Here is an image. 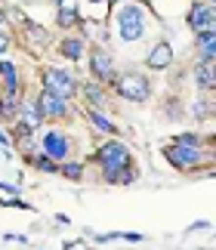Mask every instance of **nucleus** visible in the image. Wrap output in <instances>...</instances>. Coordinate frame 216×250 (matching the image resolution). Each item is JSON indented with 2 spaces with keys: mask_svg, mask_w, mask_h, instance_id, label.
Segmentation results:
<instances>
[{
  "mask_svg": "<svg viewBox=\"0 0 216 250\" xmlns=\"http://www.w3.org/2000/svg\"><path fill=\"white\" fill-rule=\"evenodd\" d=\"M161 28H164V19L158 16L154 3H149V0L111 6V16H108V31H111V37H117V41L127 43V46L151 41Z\"/></svg>",
  "mask_w": 216,
  "mask_h": 250,
  "instance_id": "nucleus-1",
  "label": "nucleus"
},
{
  "mask_svg": "<svg viewBox=\"0 0 216 250\" xmlns=\"http://www.w3.org/2000/svg\"><path fill=\"white\" fill-rule=\"evenodd\" d=\"M86 164H96V170H130L136 167V155L121 136L102 139L90 158H84Z\"/></svg>",
  "mask_w": 216,
  "mask_h": 250,
  "instance_id": "nucleus-2",
  "label": "nucleus"
},
{
  "mask_svg": "<svg viewBox=\"0 0 216 250\" xmlns=\"http://www.w3.org/2000/svg\"><path fill=\"white\" fill-rule=\"evenodd\" d=\"M161 155L176 173H185V176H201V173L210 170L207 158H204V142L201 146H176V142H164Z\"/></svg>",
  "mask_w": 216,
  "mask_h": 250,
  "instance_id": "nucleus-3",
  "label": "nucleus"
},
{
  "mask_svg": "<svg viewBox=\"0 0 216 250\" xmlns=\"http://www.w3.org/2000/svg\"><path fill=\"white\" fill-rule=\"evenodd\" d=\"M111 93L124 102H133V105H142L154 96V81L149 78V71H139V68H130V71H117V78L111 83Z\"/></svg>",
  "mask_w": 216,
  "mask_h": 250,
  "instance_id": "nucleus-4",
  "label": "nucleus"
},
{
  "mask_svg": "<svg viewBox=\"0 0 216 250\" xmlns=\"http://www.w3.org/2000/svg\"><path fill=\"white\" fill-rule=\"evenodd\" d=\"M37 78H41V90L53 93V96H62V99H68V102L77 99L81 78H77L71 68H65V65H41Z\"/></svg>",
  "mask_w": 216,
  "mask_h": 250,
  "instance_id": "nucleus-5",
  "label": "nucleus"
},
{
  "mask_svg": "<svg viewBox=\"0 0 216 250\" xmlns=\"http://www.w3.org/2000/svg\"><path fill=\"white\" fill-rule=\"evenodd\" d=\"M86 68H90V78L105 83L111 90V83L117 78V62H114V53L111 46H102V43H90L86 50Z\"/></svg>",
  "mask_w": 216,
  "mask_h": 250,
  "instance_id": "nucleus-6",
  "label": "nucleus"
},
{
  "mask_svg": "<svg viewBox=\"0 0 216 250\" xmlns=\"http://www.w3.org/2000/svg\"><path fill=\"white\" fill-rule=\"evenodd\" d=\"M37 142H41V155L53 158L56 164H65V161L74 158V139H71V133H65L62 127L43 130L41 136H37Z\"/></svg>",
  "mask_w": 216,
  "mask_h": 250,
  "instance_id": "nucleus-7",
  "label": "nucleus"
},
{
  "mask_svg": "<svg viewBox=\"0 0 216 250\" xmlns=\"http://www.w3.org/2000/svg\"><path fill=\"white\" fill-rule=\"evenodd\" d=\"M46 124V118H43V108H41V102H37V93H31V96H22V108H19V118H16V124L9 127V133L6 136L13 139V136H22V133H41V127Z\"/></svg>",
  "mask_w": 216,
  "mask_h": 250,
  "instance_id": "nucleus-8",
  "label": "nucleus"
},
{
  "mask_svg": "<svg viewBox=\"0 0 216 250\" xmlns=\"http://www.w3.org/2000/svg\"><path fill=\"white\" fill-rule=\"evenodd\" d=\"M37 102H41V108H43L46 124H68V121H74V114H77L74 102L62 99V96H53L46 90H37Z\"/></svg>",
  "mask_w": 216,
  "mask_h": 250,
  "instance_id": "nucleus-9",
  "label": "nucleus"
},
{
  "mask_svg": "<svg viewBox=\"0 0 216 250\" xmlns=\"http://www.w3.org/2000/svg\"><path fill=\"white\" fill-rule=\"evenodd\" d=\"M77 99H81V108H102V111H108V105H111V90H108L105 83L93 81V78H81Z\"/></svg>",
  "mask_w": 216,
  "mask_h": 250,
  "instance_id": "nucleus-10",
  "label": "nucleus"
},
{
  "mask_svg": "<svg viewBox=\"0 0 216 250\" xmlns=\"http://www.w3.org/2000/svg\"><path fill=\"white\" fill-rule=\"evenodd\" d=\"M145 71H170L173 65H176V53H173V43L167 41V37H158L151 46H149V53H145Z\"/></svg>",
  "mask_w": 216,
  "mask_h": 250,
  "instance_id": "nucleus-11",
  "label": "nucleus"
},
{
  "mask_svg": "<svg viewBox=\"0 0 216 250\" xmlns=\"http://www.w3.org/2000/svg\"><path fill=\"white\" fill-rule=\"evenodd\" d=\"M22 43H25V50L31 56H37V53H46L53 46V34H50V28H43L41 22L28 19L22 25Z\"/></svg>",
  "mask_w": 216,
  "mask_h": 250,
  "instance_id": "nucleus-12",
  "label": "nucleus"
},
{
  "mask_svg": "<svg viewBox=\"0 0 216 250\" xmlns=\"http://www.w3.org/2000/svg\"><path fill=\"white\" fill-rule=\"evenodd\" d=\"M86 50H90V43H86L77 31L62 34V37L56 41V56H59V59H65V62H71V65L84 62V59H86Z\"/></svg>",
  "mask_w": 216,
  "mask_h": 250,
  "instance_id": "nucleus-13",
  "label": "nucleus"
},
{
  "mask_svg": "<svg viewBox=\"0 0 216 250\" xmlns=\"http://www.w3.org/2000/svg\"><path fill=\"white\" fill-rule=\"evenodd\" d=\"M213 13H216V6H210V3H204V0H189V9H185V28H189L192 34L210 31Z\"/></svg>",
  "mask_w": 216,
  "mask_h": 250,
  "instance_id": "nucleus-14",
  "label": "nucleus"
},
{
  "mask_svg": "<svg viewBox=\"0 0 216 250\" xmlns=\"http://www.w3.org/2000/svg\"><path fill=\"white\" fill-rule=\"evenodd\" d=\"M81 114H84L86 127H90L96 136H105V139L121 136V127H117V121L108 111H102V108H81Z\"/></svg>",
  "mask_w": 216,
  "mask_h": 250,
  "instance_id": "nucleus-15",
  "label": "nucleus"
},
{
  "mask_svg": "<svg viewBox=\"0 0 216 250\" xmlns=\"http://www.w3.org/2000/svg\"><path fill=\"white\" fill-rule=\"evenodd\" d=\"M192 81H194V90H198V93L213 96L216 93V62L194 59V65H192Z\"/></svg>",
  "mask_w": 216,
  "mask_h": 250,
  "instance_id": "nucleus-16",
  "label": "nucleus"
},
{
  "mask_svg": "<svg viewBox=\"0 0 216 250\" xmlns=\"http://www.w3.org/2000/svg\"><path fill=\"white\" fill-rule=\"evenodd\" d=\"M84 25H86V19L81 16V9H77L74 3L56 6V28H62L65 34H71L74 28H84Z\"/></svg>",
  "mask_w": 216,
  "mask_h": 250,
  "instance_id": "nucleus-17",
  "label": "nucleus"
},
{
  "mask_svg": "<svg viewBox=\"0 0 216 250\" xmlns=\"http://www.w3.org/2000/svg\"><path fill=\"white\" fill-rule=\"evenodd\" d=\"M185 108H189V114H192L198 124L216 118V99H213V96H207V93H198V99H192Z\"/></svg>",
  "mask_w": 216,
  "mask_h": 250,
  "instance_id": "nucleus-18",
  "label": "nucleus"
},
{
  "mask_svg": "<svg viewBox=\"0 0 216 250\" xmlns=\"http://www.w3.org/2000/svg\"><path fill=\"white\" fill-rule=\"evenodd\" d=\"M194 37V53H198L201 62H216V34L213 31H201V34H192Z\"/></svg>",
  "mask_w": 216,
  "mask_h": 250,
  "instance_id": "nucleus-19",
  "label": "nucleus"
},
{
  "mask_svg": "<svg viewBox=\"0 0 216 250\" xmlns=\"http://www.w3.org/2000/svg\"><path fill=\"white\" fill-rule=\"evenodd\" d=\"M37 136H41V133H22V136H13V146H16L19 155H22L25 164H31L34 155L41 151V142H37Z\"/></svg>",
  "mask_w": 216,
  "mask_h": 250,
  "instance_id": "nucleus-20",
  "label": "nucleus"
},
{
  "mask_svg": "<svg viewBox=\"0 0 216 250\" xmlns=\"http://www.w3.org/2000/svg\"><path fill=\"white\" fill-rule=\"evenodd\" d=\"M19 108H22V96L0 93V124L13 127V124H16V118H19Z\"/></svg>",
  "mask_w": 216,
  "mask_h": 250,
  "instance_id": "nucleus-21",
  "label": "nucleus"
},
{
  "mask_svg": "<svg viewBox=\"0 0 216 250\" xmlns=\"http://www.w3.org/2000/svg\"><path fill=\"white\" fill-rule=\"evenodd\" d=\"M59 176L68 182H84L86 179V161L84 158H71L65 164H59Z\"/></svg>",
  "mask_w": 216,
  "mask_h": 250,
  "instance_id": "nucleus-22",
  "label": "nucleus"
},
{
  "mask_svg": "<svg viewBox=\"0 0 216 250\" xmlns=\"http://www.w3.org/2000/svg\"><path fill=\"white\" fill-rule=\"evenodd\" d=\"M0 93H13V96H25V78H22V68L0 78Z\"/></svg>",
  "mask_w": 216,
  "mask_h": 250,
  "instance_id": "nucleus-23",
  "label": "nucleus"
},
{
  "mask_svg": "<svg viewBox=\"0 0 216 250\" xmlns=\"http://www.w3.org/2000/svg\"><path fill=\"white\" fill-rule=\"evenodd\" d=\"M31 167L37 170V173H46V176H59V164L53 158H46V155H41V151H37L34 155V161H31Z\"/></svg>",
  "mask_w": 216,
  "mask_h": 250,
  "instance_id": "nucleus-24",
  "label": "nucleus"
},
{
  "mask_svg": "<svg viewBox=\"0 0 216 250\" xmlns=\"http://www.w3.org/2000/svg\"><path fill=\"white\" fill-rule=\"evenodd\" d=\"M170 142H176V146H201V142H204V133L201 130H182V133H176Z\"/></svg>",
  "mask_w": 216,
  "mask_h": 250,
  "instance_id": "nucleus-25",
  "label": "nucleus"
},
{
  "mask_svg": "<svg viewBox=\"0 0 216 250\" xmlns=\"http://www.w3.org/2000/svg\"><path fill=\"white\" fill-rule=\"evenodd\" d=\"M207 229H213V223H210V219H194V223H189V226H185V238H189V235H198V232H207Z\"/></svg>",
  "mask_w": 216,
  "mask_h": 250,
  "instance_id": "nucleus-26",
  "label": "nucleus"
},
{
  "mask_svg": "<svg viewBox=\"0 0 216 250\" xmlns=\"http://www.w3.org/2000/svg\"><path fill=\"white\" fill-rule=\"evenodd\" d=\"M0 204H3V207H16V210H25V213H34V204H28V201H22V198H3Z\"/></svg>",
  "mask_w": 216,
  "mask_h": 250,
  "instance_id": "nucleus-27",
  "label": "nucleus"
},
{
  "mask_svg": "<svg viewBox=\"0 0 216 250\" xmlns=\"http://www.w3.org/2000/svg\"><path fill=\"white\" fill-rule=\"evenodd\" d=\"M9 50H13V31L0 28V56H6Z\"/></svg>",
  "mask_w": 216,
  "mask_h": 250,
  "instance_id": "nucleus-28",
  "label": "nucleus"
},
{
  "mask_svg": "<svg viewBox=\"0 0 216 250\" xmlns=\"http://www.w3.org/2000/svg\"><path fill=\"white\" fill-rule=\"evenodd\" d=\"M13 71H19L16 59H6V56H0V78H6V74H13Z\"/></svg>",
  "mask_w": 216,
  "mask_h": 250,
  "instance_id": "nucleus-29",
  "label": "nucleus"
},
{
  "mask_svg": "<svg viewBox=\"0 0 216 250\" xmlns=\"http://www.w3.org/2000/svg\"><path fill=\"white\" fill-rule=\"evenodd\" d=\"M96 244H111V241H121V232H102V235H93Z\"/></svg>",
  "mask_w": 216,
  "mask_h": 250,
  "instance_id": "nucleus-30",
  "label": "nucleus"
},
{
  "mask_svg": "<svg viewBox=\"0 0 216 250\" xmlns=\"http://www.w3.org/2000/svg\"><path fill=\"white\" fill-rule=\"evenodd\" d=\"M9 148H13V139H9L3 130H0V151H3V158H6V161L13 158V151H9Z\"/></svg>",
  "mask_w": 216,
  "mask_h": 250,
  "instance_id": "nucleus-31",
  "label": "nucleus"
},
{
  "mask_svg": "<svg viewBox=\"0 0 216 250\" xmlns=\"http://www.w3.org/2000/svg\"><path fill=\"white\" fill-rule=\"evenodd\" d=\"M121 241H127V244H142L145 235L142 232H121Z\"/></svg>",
  "mask_w": 216,
  "mask_h": 250,
  "instance_id": "nucleus-32",
  "label": "nucleus"
},
{
  "mask_svg": "<svg viewBox=\"0 0 216 250\" xmlns=\"http://www.w3.org/2000/svg\"><path fill=\"white\" fill-rule=\"evenodd\" d=\"M6 241H9V244H13V241H16V244H28V235H16V232H9V235H6Z\"/></svg>",
  "mask_w": 216,
  "mask_h": 250,
  "instance_id": "nucleus-33",
  "label": "nucleus"
},
{
  "mask_svg": "<svg viewBox=\"0 0 216 250\" xmlns=\"http://www.w3.org/2000/svg\"><path fill=\"white\" fill-rule=\"evenodd\" d=\"M81 244H84V238H71V241L62 244V250H74V247H81Z\"/></svg>",
  "mask_w": 216,
  "mask_h": 250,
  "instance_id": "nucleus-34",
  "label": "nucleus"
},
{
  "mask_svg": "<svg viewBox=\"0 0 216 250\" xmlns=\"http://www.w3.org/2000/svg\"><path fill=\"white\" fill-rule=\"evenodd\" d=\"M56 223H59V226H71V216H65V213H56Z\"/></svg>",
  "mask_w": 216,
  "mask_h": 250,
  "instance_id": "nucleus-35",
  "label": "nucleus"
},
{
  "mask_svg": "<svg viewBox=\"0 0 216 250\" xmlns=\"http://www.w3.org/2000/svg\"><path fill=\"white\" fill-rule=\"evenodd\" d=\"M111 6H121V3H136V0H108Z\"/></svg>",
  "mask_w": 216,
  "mask_h": 250,
  "instance_id": "nucleus-36",
  "label": "nucleus"
},
{
  "mask_svg": "<svg viewBox=\"0 0 216 250\" xmlns=\"http://www.w3.org/2000/svg\"><path fill=\"white\" fill-rule=\"evenodd\" d=\"M0 28H6V13H3V6H0Z\"/></svg>",
  "mask_w": 216,
  "mask_h": 250,
  "instance_id": "nucleus-37",
  "label": "nucleus"
},
{
  "mask_svg": "<svg viewBox=\"0 0 216 250\" xmlns=\"http://www.w3.org/2000/svg\"><path fill=\"white\" fill-rule=\"evenodd\" d=\"M210 31L216 34V13H213V22H210Z\"/></svg>",
  "mask_w": 216,
  "mask_h": 250,
  "instance_id": "nucleus-38",
  "label": "nucleus"
},
{
  "mask_svg": "<svg viewBox=\"0 0 216 250\" xmlns=\"http://www.w3.org/2000/svg\"><path fill=\"white\" fill-rule=\"evenodd\" d=\"M65 3V0H53V6H62Z\"/></svg>",
  "mask_w": 216,
  "mask_h": 250,
  "instance_id": "nucleus-39",
  "label": "nucleus"
},
{
  "mask_svg": "<svg viewBox=\"0 0 216 250\" xmlns=\"http://www.w3.org/2000/svg\"><path fill=\"white\" fill-rule=\"evenodd\" d=\"M204 3H210V6H216V0H204Z\"/></svg>",
  "mask_w": 216,
  "mask_h": 250,
  "instance_id": "nucleus-40",
  "label": "nucleus"
},
{
  "mask_svg": "<svg viewBox=\"0 0 216 250\" xmlns=\"http://www.w3.org/2000/svg\"><path fill=\"white\" fill-rule=\"evenodd\" d=\"M149 3H154V0H149Z\"/></svg>",
  "mask_w": 216,
  "mask_h": 250,
  "instance_id": "nucleus-41",
  "label": "nucleus"
}]
</instances>
